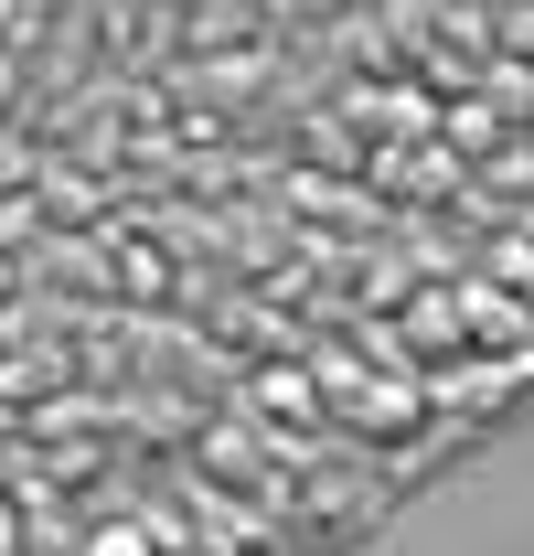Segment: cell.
Wrapping results in <instances>:
<instances>
[{
  "mask_svg": "<svg viewBox=\"0 0 534 556\" xmlns=\"http://www.w3.org/2000/svg\"><path fill=\"white\" fill-rule=\"evenodd\" d=\"M75 556H161V514H139V525H129V514H107V525H86V546H75Z\"/></svg>",
  "mask_w": 534,
  "mask_h": 556,
  "instance_id": "7a4b0ae2",
  "label": "cell"
},
{
  "mask_svg": "<svg viewBox=\"0 0 534 556\" xmlns=\"http://www.w3.org/2000/svg\"><path fill=\"white\" fill-rule=\"evenodd\" d=\"M0 556H11V514H0Z\"/></svg>",
  "mask_w": 534,
  "mask_h": 556,
  "instance_id": "3957f363",
  "label": "cell"
},
{
  "mask_svg": "<svg viewBox=\"0 0 534 556\" xmlns=\"http://www.w3.org/2000/svg\"><path fill=\"white\" fill-rule=\"evenodd\" d=\"M310 375H321V386H332V396H342L353 417H364V428H406V417H417V396H406V386H374V375H353L342 353H321Z\"/></svg>",
  "mask_w": 534,
  "mask_h": 556,
  "instance_id": "6da1fadb",
  "label": "cell"
}]
</instances>
